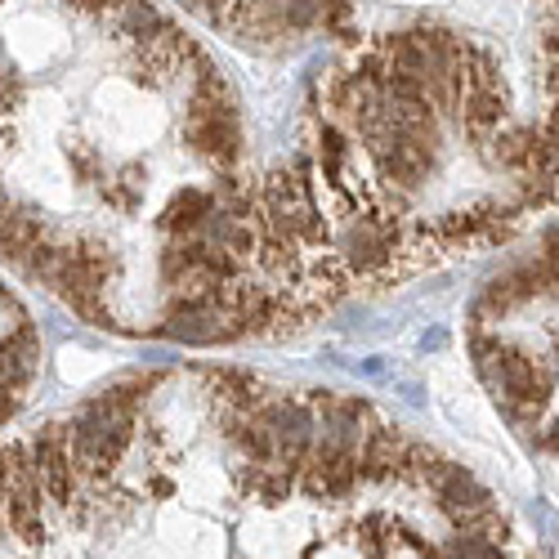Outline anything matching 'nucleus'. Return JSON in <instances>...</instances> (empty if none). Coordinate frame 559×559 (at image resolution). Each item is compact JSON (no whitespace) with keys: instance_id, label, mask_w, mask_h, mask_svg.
I'll list each match as a JSON object with an SVG mask.
<instances>
[{"instance_id":"1","label":"nucleus","mask_w":559,"mask_h":559,"mask_svg":"<svg viewBox=\"0 0 559 559\" xmlns=\"http://www.w3.org/2000/svg\"><path fill=\"white\" fill-rule=\"evenodd\" d=\"M471 354H475V367L484 371V381L497 390V399L506 403L510 416H520V421L542 416V407L550 399V381L528 354H520L515 345H501L484 332L471 336Z\"/></svg>"},{"instance_id":"12","label":"nucleus","mask_w":559,"mask_h":559,"mask_svg":"<svg viewBox=\"0 0 559 559\" xmlns=\"http://www.w3.org/2000/svg\"><path fill=\"white\" fill-rule=\"evenodd\" d=\"M318 166L336 189H345V166H349V130H341L336 121H322L318 130Z\"/></svg>"},{"instance_id":"4","label":"nucleus","mask_w":559,"mask_h":559,"mask_svg":"<svg viewBox=\"0 0 559 559\" xmlns=\"http://www.w3.org/2000/svg\"><path fill=\"white\" fill-rule=\"evenodd\" d=\"M255 412H260V421L273 435V461L283 465V471L300 475V465H305V456L313 448V412H309V403H300V399H269Z\"/></svg>"},{"instance_id":"3","label":"nucleus","mask_w":559,"mask_h":559,"mask_svg":"<svg viewBox=\"0 0 559 559\" xmlns=\"http://www.w3.org/2000/svg\"><path fill=\"white\" fill-rule=\"evenodd\" d=\"M354 484H358V443L322 435V443H313L300 465V488L313 501H341L354 492Z\"/></svg>"},{"instance_id":"15","label":"nucleus","mask_w":559,"mask_h":559,"mask_svg":"<svg viewBox=\"0 0 559 559\" xmlns=\"http://www.w3.org/2000/svg\"><path fill=\"white\" fill-rule=\"evenodd\" d=\"M377 546H362V542H349V537H328V542H313L305 559H371Z\"/></svg>"},{"instance_id":"14","label":"nucleus","mask_w":559,"mask_h":559,"mask_svg":"<svg viewBox=\"0 0 559 559\" xmlns=\"http://www.w3.org/2000/svg\"><path fill=\"white\" fill-rule=\"evenodd\" d=\"M439 555H443V559H501V546L484 542V537L471 533V528H456V533L443 542Z\"/></svg>"},{"instance_id":"20","label":"nucleus","mask_w":559,"mask_h":559,"mask_svg":"<svg viewBox=\"0 0 559 559\" xmlns=\"http://www.w3.org/2000/svg\"><path fill=\"white\" fill-rule=\"evenodd\" d=\"M546 134L559 139V99H555V108H550V117H546Z\"/></svg>"},{"instance_id":"21","label":"nucleus","mask_w":559,"mask_h":559,"mask_svg":"<svg viewBox=\"0 0 559 559\" xmlns=\"http://www.w3.org/2000/svg\"><path fill=\"white\" fill-rule=\"evenodd\" d=\"M0 524H5V520H0Z\"/></svg>"},{"instance_id":"2","label":"nucleus","mask_w":559,"mask_h":559,"mask_svg":"<svg viewBox=\"0 0 559 559\" xmlns=\"http://www.w3.org/2000/svg\"><path fill=\"white\" fill-rule=\"evenodd\" d=\"M72 439V461L76 471H90V475H108L121 465L130 439H134V412L112 403L108 394H99L95 403H85L81 416L68 430Z\"/></svg>"},{"instance_id":"19","label":"nucleus","mask_w":559,"mask_h":559,"mask_svg":"<svg viewBox=\"0 0 559 559\" xmlns=\"http://www.w3.org/2000/svg\"><path fill=\"white\" fill-rule=\"evenodd\" d=\"M10 488V448H0V497Z\"/></svg>"},{"instance_id":"17","label":"nucleus","mask_w":559,"mask_h":559,"mask_svg":"<svg viewBox=\"0 0 559 559\" xmlns=\"http://www.w3.org/2000/svg\"><path fill=\"white\" fill-rule=\"evenodd\" d=\"M23 99V76L14 68H0V108H14Z\"/></svg>"},{"instance_id":"5","label":"nucleus","mask_w":559,"mask_h":559,"mask_svg":"<svg viewBox=\"0 0 559 559\" xmlns=\"http://www.w3.org/2000/svg\"><path fill=\"white\" fill-rule=\"evenodd\" d=\"M399 255V228L390 215H358L341 233V264L349 273H385Z\"/></svg>"},{"instance_id":"18","label":"nucleus","mask_w":559,"mask_h":559,"mask_svg":"<svg viewBox=\"0 0 559 559\" xmlns=\"http://www.w3.org/2000/svg\"><path fill=\"white\" fill-rule=\"evenodd\" d=\"M189 5H193L206 23H224V19H228V10H233V0H189Z\"/></svg>"},{"instance_id":"11","label":"nucleus","mask_w":559,"mask_h":559,"mask_svg":"<svg viewBox=\"0 0 559 559\" xmlns=\"http://www.w3.org/2000/svg\"><path fill=\"white\" fill-rule=\"evenodd\" d=\"M215 211V198L206 189H179L162 215V233H170V238H193L198 224Z\"/></svg>"},{"instance_id":"8","label":"nucleus","mask_w":559,"mask_h":559,"mask_svg":"<svg viewBox=\"0 0 559 559\" xmlns=\"http://www.w3.org/2000/svg\"><path fill=\"white\" fill-rule=\"evenodd\" d=\"M371 162H377V170H381L385 183H394V189H403V193H416L430 179V170H435V148L416 144V139H403L394 130V139H390L385 148L371 153Z\"/></svg>"},{"instance_id":"13","label":"nucleus","mask_w":559,"mask_h":559,"mask_svg":"<svg viewBox=\"0 0 559 559\" xmlns=\"http://www.w3.org/2000/svg\"><path fill=\"white\" fill-rule=\"evenodd\" d=\"M117 27H121V36H126V40L144 45V40H153V36H162V32H166V19L148 5V0H126V5L117 10Z\"/></svg>"},{"instance_id":"7","label":"nucleus","mask_w":559,"mask_h":559,"mask_svg":"<svg viewBox=\"0 0 559 559\" xmlns=\"http://www.w3.org/2000/svg\"><path fill=\"white\" fill-rule=\"evenodd\" d=\"M32 461L45 488V501L55 506H72L76 497V461H72V439L63 426H45L32 443Z\"/></svg>"},{"instance_id":"9","label":"nucleus","mask_w":559,"mask_h":559,"mask_svg":"<svg viewBox=\"0 0 559 559\" xmlns=\"http://www.w3.org/2000/svg\"><path fill=\"white\" fill-rule=\"evenodd\" d=\"M407 448H412V439H407L403 430H394V426H371V430H362V439H358V479L381 484V479L403 475Z\"/></svg>"},{"instance_id":"16","label":"nucleus","mask_w":559,"mask_h":559,"mask_svg":"<svg viewBox=\"0 0 559 559\" xmlns=\"http://www.w3.org/2000/svg\"><path fill=\"white\" fill-rule=\"evenodd\" d=\"M371 559H435V550L421 546L416 537H407V533H399V537H390V542H381L377 550H371Z\"/></svg>"},{"instance_id":"10","label":"nucleus","mask_w":559,"mask_h":559,"mask_svg":"<svg viewBox=\"0 0 559 559\" xmlns=\"http://www.w3.org/2000/svg\"><path fill=\"white\" fill-rule=\"evenodd\" d=\"M36 358H40V341L32 328H19L14 336H5L0 341V385L19 394L36 377Z\"/></svg>"},{"instance_id":"6","label":"nucleus","mask_w":559,"mask_h":559,"mask_svg":"<svg viewBox=\"0 0 559 559\" xmlns=\"http://www.w3.org/2000/svg\"><path fill=\"white\" fill-rule=\"evenodd\" d=\"M162 332L170 341H183V345H224V341H238L247 328H242L238 313H228L215 300H179L166 313Z\"/></svg>"}]
</instances>
